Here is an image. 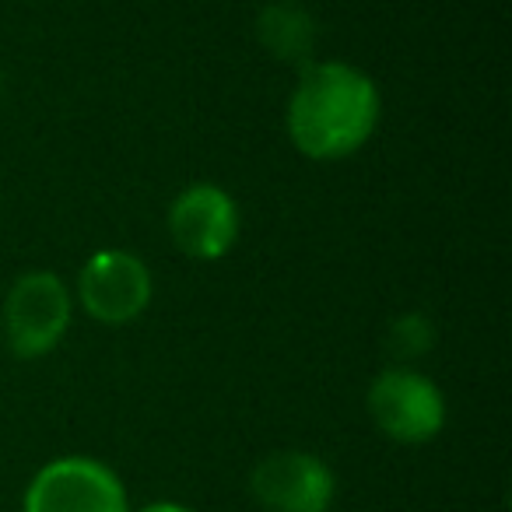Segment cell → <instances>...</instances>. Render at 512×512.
I'll use <instances>...</instances> for the list:
<instances>
[{
	"mask_svg": "<svg viewBox=\"0 0 512 512\" xmlns=\"http://www.w3.org/2000/svg\"><path fill=\"white\" fill-rule=\"evenodd\" d=\"M379 123V88L351 64H306L288 99V137L306 158H348Z\"/></svg>",
	"mask_w": 512,
	"mask_h": 512,
	"instance_id": "cell-1",
	"label": "cell"
},
{
	"mask_svg": "<svg viewBox=\"0 0 512 512\" xmlns=\"http://www.w3.org/2000/svg\"><path fill=\"white\" fill-rule=\"evenodd\" d=\"M74 302L53 271H25L4 299V341L15 358H43L64 341Z\"/></svg>",
	"mask_w": 512,
	"mask_h": 512,
	"instance_id": "cell-2",
	"label": "cell"
},
{
	"mask_svg": "<svg viewBox=\"0 0 512 512\" xmlns=\"http://www.w3.org/2000/svg\"><path fill=\"white\" fill-rule=\"evenodd\" d=\"M22 512H130L113 467L92 456H60L29 481Z\"/></svg>",
	"mask_w": 512,
	"mask_h": 512,
	"instance_id": "cell-3",
	"label": "cell"
},
{
	"mask_svg": "<svg viewBox=\"0 0 512 512\" xmlns=\"http://www.w3.org/2000/svg\"><path fill=\"white\" fill-rule=\"evenodd\" d=\"M369 414L386 439L400 446H425L446 425V400L428 376L393 365L369 386Z\"/></svg>",
	"mask_w": 512,
	"mask_h": 512,
	"instance_id": "cell-4",
	"label": "cell"
},
{
	"mask_svg": "<svg viewBox=\"0 0 512 512\" xmlns=\"http://www.w3.org/2000/svg\"><path fill=\"white\" fill-rule=\"evenodd\" d=\"M78 302L92 320L120 327L148 309L151 271L127 249H99L78 274Z\"/></svg>",
	"mask_w": 512,
	"mask_h": 512,
	"instance_id": "cell-5",
	"label": "cell"
},
{
	"mask_svg": "<svg viewBox=\"0 0 512 512\" xmlns=\"http://www.w3.org/2000/svg\"><path fill=\"white\" fill-rule=\"evenodd\" d=\"M249 491L271 512H330L337 495V477L316 453L281 449L256 463Z\"/></svg>",
	"mask_w": 512,
	"mask_h": 512,
	"instance_id": "cell-6",
	"label": "cell"
},
{
	"mask_svg": "<svg viewBox=\"0 0 512 512\" xmlns=\"http://www.w3.org/2000/svg\"><path fill=\"white\" fill-rule=\"evenodd\" d=\"M169 235L193 260H221L239 235V207L221 186L193 183L172 200Z\"/></svg>",
	"mask_w": 512,
	"mask_h": 512,
	"instance_id": "cell-7",
	"label": "cell"
},
{
	"mask_svg": "<svg viewBox=\"0 0 512 512\" xmlns=\"http://www.w3.org/2000/svg\"><path fill=\"white\" fill-rule=\"evenodd\" d=\"M256 39L281 64H309L316 46V18L295 0H271L256 15Z\"/></svg>",
	"mask_w": 512,
	"mask_h": 512,
	"instance_id": "cell-8",
	"label": "cell"
},
{
	"mask_svg": "<svg viewBox=\"0 0 512 512\" xmlns=\"http://www.w3.org/2000/svg\"><path fill=\"white\" fill-rule=\"evenodd\" d=\"M435 348V323L425 313H404L386 327V351L393 362H414Z\"/></svg>",
	"mask_w": 512,
	"mask_h": 512,
	"instance_id": "cell-9",
	"label": "cell"
},
{
	"mask_svg": "<svg viewBox=\"0 0 512 512\" xmlns=\"http://www.w3.org/2000/svg\"><path fill=\"white\" fill-rule=\"evenodd\" d=\"M141 512H193V509H186V505H179V502H151V505H144Z\"/></svg>",
	"mask_w": 512,
	"mask_h": 512,
	"instance_id": "cell-10",
	"label": "cell"
}]
</instances>
